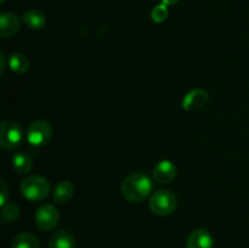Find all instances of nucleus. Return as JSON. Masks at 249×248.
<instances>
[{"label": "nucleus", "instance_id": "6e6552de", "mask_svg": "<svg viewBox=\"0 0 249 248\" xmlns=\"http://www.w3.org/2000/svg\"><path fill=\"white\" fill-rule=\"evenodd\" d=\"M19 17L14 12H4L0 16V35L2 38L14 36L19 31Z\"/></svg>", "mask_w": 249, "mask_h": 248}, {"label": "nucleus", "instance_id": "423d86ee", "mask_svg": "<svg viewBox=\"0 0 249 248\" xmlns=\"http://www.w3.org/2000/svg\"><path fill=\"white\" fill-rule=\"evenodd\" d=\"M60 221L58 209L53 204H43L36 209V225L41 231H50L56 228Z\"/></svg>", "mask_w": 249, "mask_h": 248}, {"label": "nucleus", "instance_id": "0eeeda50", "mask_svg": "<svg viewBox=\"0 0 249 248\" xmlns=\"http://www.w3.org/2000/svg\"><path fill=\"white\" fill-rule=\"evenodd\" d=\"M209 99L208 91L204 89H195L182 100V108L189 112H196L203 108Z\"/></svg>", "mask_w": 249, "mask_h": 248}, {"label": "nucleus", "instance_id": "2eb2a0df", "mask_svg": "<svg viewBox=\"0 0 249 248\" xmlns=\"http://www.w3.org/2000/svg\"><path fill=\"white\" fill-rule=\"evenodd\" d=\"M9 66L16 74H23L29 70V60L21 53H14L9 57Z\"/></svg>", "mask_w": 249, "mask_h": 248}, {"label": "nucleus", "instance_id": "9b49d317", "mask_svg": "<svg viewBox=\"0 0 249 248\" xmlns=\"http://www.w3.org/2000/svg\"><path fill=\"white\" fill-rule=\"evenodd\" d=\"M49 248H75L74 236L67 230H58L51 236Z\"/></svg>", "mask_w": 249, "mask_h": 248}, {"label": "nucleus", "instance_id": "412c9836", "mask_svg": "<svg viewBox=\"0 0 249 248\" xmlns=\"http://www.w3.org/2000/svg\"><path fill=\"white\" fill-rule=\"evenodd\" d=\"M178 1H179V0H162L163 4H165V5H174V4H177Z\"/></svg>", "mask_w": 249, "mask_h": 248}, {"label": "nucleus", "instance_id": "f257e3e1", "mask_svg": "<svg viewBox=\"0 0 249 248\" xmlns=\"http://www.w3.org/2000/svg\"><path fill=\"white\" fill-rule=\"evenodd\" d=\"M153 190V182L148 175L138 172L128 175L122 184V194L130 202H142Z\"/></svg>", "mask_w": 249, "mask_h": 248}, {"label": "nucleus", "instance_id": "a211bd4d", "mask_svg": "<svg viewBox=\"0 0 249 248\" xmlns=\"http://www.w3.org/2000/svg\"><path fill=\"white\" fill-rule=\"evenodd\" d=\"M151 17H152V19L156 22V23H160V22L165 21L168 17L167 5L162 4L156 6L155 9L152 10V12H151Z\"/></svg>", "mask_w": 249, "mask_h": 248}, {"label": "nucleus", "instance_id": "aec40b11", "mask_svg": "<svg viewBox=\"0 0 249 248\" xmlns=\"http://www.w3.org/2000/svg\"><path fill=\"white\" fill-rule=\"evenodd\" d=\"M0 60H1V74H4V70H5V56L4 53L0 55Z\"/></svg>", "mask_w": 249, "mask_h": 248}, {"label": "nucleus", "instance_id": "6ab92c4d", "mask_svg": "<svg viewBox=\"0 0 249 248\" xmlns=\"http://www.w3.org/2000/svg\"><path fill=\"white\" fill-rule=\"evenodd\" d=\"M0 185H1V190H0V204L1 207L4 204L7 203V197H9V189H7L6 184H5L4 180L0 181Z\"/></svg>", "mask_w": 249, "mask_h": 248}, {"label": "nucleus", "instance_id": "4468645a", "mask_svg": "<svg viewBox=\"0 0 249 248\" xmlns=\"http://www.w3.org/2000/svg\"><path fill=\"white\" fill-rule=\"evenodd\" d=\"M40 242L34 233L22 232L12 240L11 248H39Z\"/></svg>", "mask_w": 249, "mask_h": 248}, {"label": "nucleus", "instance_id": "7ed1b4c3", "mask_svg": "<svg viewBox=\"0 0 249 248\" xmlns=\"http://www.w3.org/2000/svg\"><path fill=\"white\" fill-rule=\"evenodd\" d=\"M148 206H150L152 213L157 214V215H169L177 208V197L173 192L167 191V190H160L150 197Z\"/></svg>", "mask_w": 249, "mask_h": 248}, {"label": "nucleus", "instance_id": "ddd939ff", "mask_svg": "<svg viewBox=\"0 0 249 248\" xmlns=\"http://www.w3.org/2000/svg\"><path fill=\"white\" fill-rule=\"evenodd\" d=\"M24 24H26L28 28L34 29V31H38L41 29L46 23V17L39 10H31V11H27L26 14L22 17Z\"/></svg>", "mask_w": 249, "mask_h": 248}, {"label": "nucleus", "instance_id": "dca6fc26", "mask_svg": "<svg viewBox=\"0 0 249 248\" xmlns=\"http://www.w3.org/2000/svg\"><path fill=\"white\" fill-rule=\"evenodd\" d=\"M14 169L19 174H26L32 169V159L24 152H18L12 158Z\"/></svg>", "mask_w": 249, "mask_h": 248}, {"label": "nucleus", "instance_id": "f8f14e48", "mask_svg": "<svg viewBox=\"0 0 249 248\" xmlns=\"http://www.w3.org/2000/svg\"><path fill=\"white\" fill-rule=\"evenodd\" d=\"M74 194V186L71 181H62L56 186L53 192V201L57 204H65L70 201Z\"/></svg>", "mask_w": 249, "mask_h": 248}, {"label": "nucleus", "instance_id": "9d476101", "mask_svg": "<svg viewBox=\"0 0 249 248\" xmlns=\"http://www.w3.org/2000/svg\"><path fill=\"white\" fill-rule=\"evenodd\" d=\"M213 236L204 229H196L192 231L186 243V248H213Z\"/></svg>", "mask_w": 249, "mask_h": 248}, {"label": "nucleus", "instance_id": "f3484780", "mask_svg": "<svg viewBox=\"0 0 249 248\" xmlns=\"http://www.w3.org/2000/svg\"><path fill=\"white\" fill-rule=\"evenodd\" d=\"M2 220L7 221V223H12V221L17 220L19 216V208L15 203H10L7 202L6 204L2 206Z\"/></svg>", "mask_w": 249, "mask_h": 248}, {"label": "nucleus", "instance_id": "f03ea898", "mask_svg": "<svg viewBox=\"0 0 249 248\" xmlns=\"http://www.w3.org/2000/svg\"><path fill=\"white\" fill-rule=\"evenodd\" d=\"M21 192L29 201H41L46 198L50 192V184L48 180L39 175H31L21 184Z\"/></svg>", "mask_w": 249, "mask_h": 248}, {"label": "nucleus", "instance_id": "39448f33", "mask_svg": "<svg viewBox=\"0 0 249 248\" xmlns=\"http://www.w3.org/2000/svg\"><path fill=\"white\" fill-rule=\"evenodd\" d=\"M53 136V128L50 123L43 119L33 122L27 130V140L34 147L45 146Z\"/></svg>", "mask_w": 249, "mask_h": 248}, {"label": "nucleus", "instance_id": "20e7f679", "mask_svg": "<svg viewBox=\"0 0 249 248\" xmlns=\"http://www.w3.org/2000/svg\"><path fill=\"white\" fill-rule=\"evenodd\" d=\"M23 133L18 123L14 121H4L0 125V146L4 150H15L22 142Z\"/></svg>", "mask_w": 249, "mask_h": 248}, {"label": "nucleus", "instance_id": "1a4fd4ad", "mask_svg": "<svg viewBox=\"0 0 249 248\" xmlns=\"http://www.w3.org/2000/svg\"><path fill=\"white\" fill-rule=\"evenodd\" d=\"M177 177V165L172 160H160L153 168V177L160 184H168Z\"/></svg>", "mask_w": 249, "mask_h": 248}]
</instances>
